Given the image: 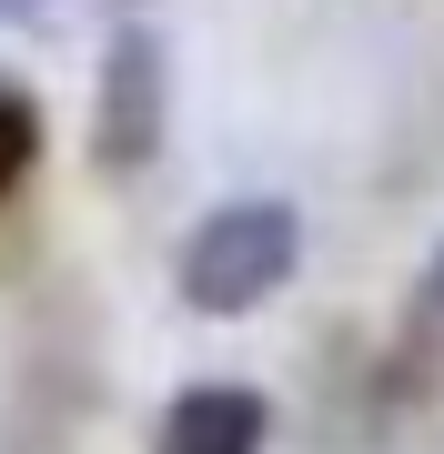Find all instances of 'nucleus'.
<instances>
[{"instance_id": "4", "label": "nucleus", "mask_w": 444, "mask_h": 454, "mask_svg": "<svg viewBox=\"0 0 444 454\" xmlns=\"http://www.w3.org/2000/svg\"><path fill=\"white\" fill-rule=\"evenodd\" d=\"M31 172H41V112L20 82H0V192H20Z\"/></svg>"}, {"instance_id": "3", "label": "nucleus", "mask_w": 444, "mask_h": 454, "mask_svg": "<svg viewBox=\"0 0 444 454\" xmlns=\"http://www.w3.org/2000/svg\"><path fill=\"white\" fill-rule=\"evenodd\" d=\"M273 444V404L253 384H182L152 454H263Z\"/></svg>"}, {"instance_id": "1", "label": "nucleus", "mask_w": 444, "mask_h": 454, "mask_svg": "<svg viewBox=\"0 0 444 454\" xmlns=\"http://www.w3.org/2000/svg\"><path fill=\"white\" fill-rule=\"evenodd\" d=\"M303 262V212L253 192V202H213L192 232H182L172 253V283L192 313H213V324H243V313H263L283 283H293Z\"/></svg>"}, {"instance_id": "6", "label": "nucleus", "mask_w": 444, "mask_h": 454, "mask_svg": "<svg viewBox=\"0 0 444 454\" xmlns=\"http://www.w3.org/2000/svg\"><path fill=\"white\" fill-rule=\"evenodd\" d=\"M434 283H444V262H434Z\"/></svg>"}, {"instance_id": "5", "label": "nucleus", "mask_w": 444, "mask_h": 454, "mask_svg": "<svg viewBox=\"0 0 444 454\" xmlns=\"http://www.w3.org/2000/svg\"><path fill=\"white\" fill-rule=\"evenodd\" d=\"M11 11H20V0H0V20H11Z\"/></svg>"}, {"instance_id": "2", "label": "nucleus", "mask_w": 444, "mask_h": 454, "mask_svg": "<svg viewBox=\"0 0 444 454\" xmlns=\"http://www.w3.org/2000/svg\"><path fill=\"white\" fill-rule=\"evenodd\" d=\"M162 41L142 31V20H121L112 41H101V121H91V162L101 172H132L152 162V142H162Z\"/></svg>"}]
</instances>
